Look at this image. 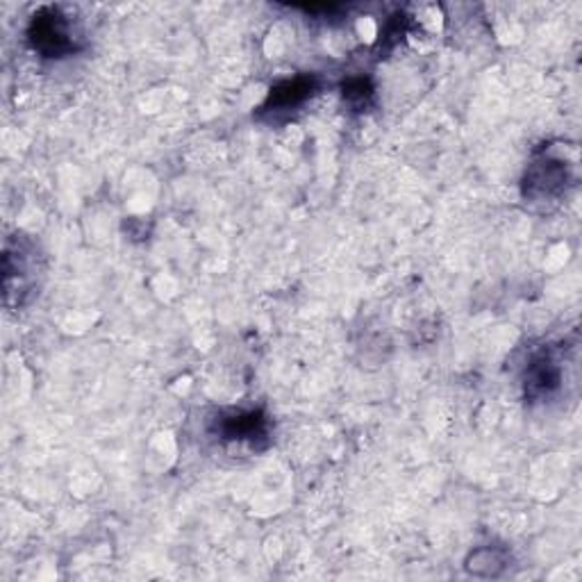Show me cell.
<instances>
[{
  "mask_svg": "<svg viewBox=\"0 0 582 582\" xmlns=\"http://www.w3.org/2000/svg\"><path fill=\"white\" fill-rule=\"evenodd\" d=\"M27 41L35 52L48 60H62L80 50L73 21L58 5L39 8L33 14L31 25H27Z\"/></svg>",
  "mask_w": 582,
  "mask_h": 582,
  "instance_id": "cell-1",
  "label": "cell"
},
{
  "mask_svg": "<svg viewBox=\"0 0 582 582\" xmlns=\"http://www.w3.org/2000/svg\"><path fill=\"white\" fill-rule=\"evenodd\" d=\"M575 185L571 164L548 151L537 153L523 178V197L533 203H550L567 197Z\"/></svg>",
  "mask_w": 582,
  "mask_h": 582,
  "instance_id": "cell-2",
  "label": "cell"
},
{
  "mask_svg": "<svg viewBox=\"0 0 582 582\" xmlns=\"http://www.w3.org/2000/svg\"><path fill=\"white\" fill-rule=\"evenodd\" d=\"M214 432L226 441L251 443L256 451L269 447V419L262 409L224 412L216 417Z\"/></svg>",
  "mask_w": 582,
  "mask_h": 582,
  "instance_id": "cell-3",
  "label": "cell"
},
{
  "mask_svg": "<svg viewBox=\"0 0 582 582\" xmlns=\"http://www.w3.org/2000/svg\"><path fill=\"white\" fill-rule=\"evenodd\" d=\"M562 387V367L560 357L553 351L537 353L528 369H525V396L531 401H544L550 399Z\"/></svg>",
  "mask_w": 582,
  "mask_h": 582,
  "instance_id": "cell-4",
  "label": "cell"
},
{
  "mask_svg": "<svg viewBox=\"0 0 582 582\" xmlns=\"http://www.w3.org/2000/svg\"><path fill=\"white\" fill-rule=\"evenodd\" d=\"M319 90V82L314 75H298L292 80H283L281 85H275L262 105V115L278 117L285 112H294Z\"/></svg>",
  "mask_w": 582,
  "mask_h": 582,
  "instance_id": "cell-5",
  "label": "cell"
},
{
  "mask_svg": "<svg viewBox=\"0 0 582 582\" xmlns=\"http://www.w3.org/2000/svg\"><path fill=\"white\" fill-rule=\"evenodd\" d=\"M506 565H508V553L503 548L485 546L471 553L466 560V571L474 575H483V578H496L503 573Z\"/></svg>",
  "mask_w": 582,
  "mask_h": 582,
  "instance_id": "cell-6",
  "label": "cell"
},
{
  "mask_svg": "<svg viewBox=\"0 0 582 582\" xmlns=\"http://www.w3.org/2000/svg\"><path fill=\"white\" fill-rule=\"evenodd\" d=\"M371 96H373V87L365 78H353L344 85V98L355 109H365L369 105Z\"/></svg>",
  "mask_w": 582,
  "mask_h": 582,
  "instance_id": "cell-7",
  "label": "cell"
}]
</instances>
